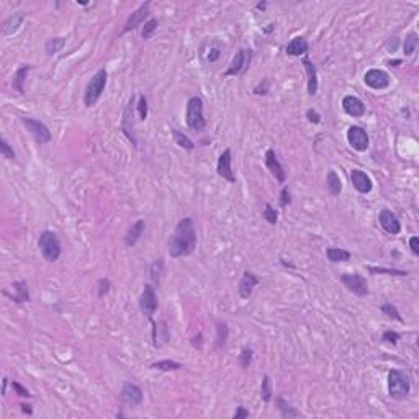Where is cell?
I'll list each match as a JSON object with an SVG mask.
<instances>
[{"label":"cell","mask_w":419,"mask_h":419,"mask_svg":"<svg viewBox=\"0 0 419 419\" xmlns=\"http://www.w3.org/2000/svg\"><path fill=\"white\" fill-rule=\"evenodd\" d=\"M277 406H278V411H280V416L283 419H293V417H298L300 416L298 411L293 408L288 401L283 400L282 396H280V398H277Z\"/></svg>","instance_id":"32"},{"label":"cell","mask_w":419,"mask_h":419,"mask_svg":"<svg viewBox=\"0 0 419 419\" xmlns=\"http://www.w3.org/2000/svg\"><path fill=\"white\" fill-rule=\"evenodd\" d=\"M2 381H4V388H2V395H5V393H7V385H9V378H7V377H4V380H2Z\"/></svg>","instance_id":"57"},{"label":"cell","mask_w":419,"mask_h":419,"mask_svg":"<svg viewBox=\"0 0 419 419\" xmlns=\"http://www.w3.org/2000/svg\"><path fill=\"white\" fill-rule=\"evenodd\" d=\"M301 64H303L306 77H308V95L314 97V95L318 93V71H316V66L313 64L310 57H303Z\"/></svg>","instance_id":"23"},{"label":"cell","mask_w":419,"mask_h":419,"mask_svg":"<svg viewBox=\"0 0 419 419\" xmlns=\"http://www.w3.org/2000/svg\"><path fill=\"white\" fill-rule=\"evenodd\" d=\"M110 288H112V282L108 280V278H100V280L97 282V297L99 298H104L107 293L110 292Z\"/></svg>","instance_id":"46"},{"label":"cell","mask_w":419,"mask_h":419,"mask_svg":"<svg viewBox=\"0 0 419 419\" xmlns=\"http://www.w3.org/2000/svg\"><path fill=\"white\" fill-rule=\"evenodd\" d=\"M378 221H380V226L383 228V230L392 234V236H396V234L401 233V223L400 219L396 218V215L393 211H390L388 208H383L380 211V216H378Z\"/></svg>","instance_id":"19"},{"label":"cell","mask_w":419,"mask_h":419,"mask_svg":"<svg viewBox=\"0 0 419 419\" xmlns=\"http://www.w3.org/2000/svg\"><path fill=\"white\" fill-rule=\"evenodd\" d=\"M252 357H254V350L251 347H244L239 354V365L242 369H249V365L252 364Z\"/></svg>","instance_id":"43"},{"label":"cell","mask_w":419,"mask_h":419,"mask_svg":"<svg viewBox=\"0 0 419 419\" xmlns=\"http://www.w3.org/2000/svg\"><path fill=\"white\" fill-rule=\"evenodd\" d=\"M66 46V38L59 36V38H49L45 43V53L46 56H56L59 51H62V48Z\"/></svg>","instance_id":"30"},{"label":"cell","mask_w":419,"mask_h":419,"mask_svg":"<svg viewBox=\"0 0 419 419\" xmlns=\"http://www.w3.org/2000/svg\"><path fill=\"white\" fill-rule=\"evenodd\" d=\"M185 123L188 130L203 131L207 126V120L203 116V100L200 97H190L185 108Z\"/></svg>","instance_id":"4"},{"label":"cell","mask_w":419,"mask_h":419,"mask_svg":"<svg viewBox=\"0 0 419 419\" xmlns=\"http://www.w3.org/2000/svg\"><path fill=\"white\" fill-rule=\"evenodd\" d=\"M197 249V230L192 218H182L167 241L169 255L174 259L190 255Z\"/></svg>","instance_id":"1"},{"label":"cell","mask_w":419,"mask_h":419,"mask_svg":"<svg viewBox=\"0 0 419 419\" xmlns=\"http://www.w3.org/2000/svg\"><path fill=\"white\" fill-rule=\"evenodd\" d=\"M342 110L349 116H354V118H360V116H364L367 112L364 102L359 97H356V95H345L342 99Z\"/></svg>","instance_id":"21"},{"label":"cell","mask_w":419,"mask_h":419,"mask_svg":"<svg viewBox=\"0 0 419 419\" xmlns=\"http://www.w3.org/2000/svg\"><path fill=\"white\" fill-rule=\"evenodd\" d=\"M251 61H252V51L251 49H239L238 53H236V56L233 57L230 68L224 71V77H230V76L238 77V76H242L249 69Z\"/></svg>","instance_id":"7"},{"label":"cell","mask_w":419,"mask_h":419,"mask_svg":"<svg viewBox=\"0 0 419 419\" xmlns=\"http://www.w3.org/2000/svg\"><path fill=\"white\" fill-rule=\"evenodd\" d=\"M347 141L350 144V148H354L359 152L367 151L369 149V144H370L367 131L362 126H357V124H354V126H350L347 130Z\"/></svg>","instance_id":"13"},{"label":"cell","mask_w":419,"mask_h":419,"mask_svg":"<svg viewBox=\"0 0 419 419\" xmlns=\"http://www.w3.org/2000/svg\"><path fill=\"white\" fill-rule=\"evenodd\" d=\"M261 398H262L264 403H269L272 400V383H270V377H269V375H264V378H262Z\"/></svg>","instance_id":"39"},{"label":"cell","mask_w":419,"mask_h":419,"mask_svg":"<svg viewBox=\"0 0 419 419\" xmlns=\"http://www.w3.org/2000/svg\"><path fill=\"white\" fill-rule=\"evenodd\" d=\"M326 187H328L329 194L333 197H339L341 192H342V180H341L339 175H337V172L333 171V169H331V171L328 172V175H326Z\"/></svg>","instance_id":"28"},{"label":"cell","mask_w":419,"mask_h":419,"mask_svg":"<svg viewBox=\"0 0 419 419\" xmlns=\"http://www.w3.org/2000/svg\"><path fill=\"white\" fill-rule=\"evenodd\" d=\"M411 392V381H409V375L400 370V369H393L388 372V396L392 400L396 401H403L409 396Z\"/></svg>","instance_id":"2"},{"label":"cell","mask_w":419,"mask_h":419,"mask_svg":"<svg viewBox=\"0 0 419 419\" xmlns=\"http://www.w3.org/2000/svg\"><path fill=\"white\" fill-rule=\"evenodd\" d=\"M417 43H419V36L416 31H409L406 35V40L403 43V51H404V56H413L416 53V48H417Z\"/></svg>","instance_id":"34"},{"label":"cell","mask_w":419,"mask_h":419,"mask_svg":"<svg viewBox=\"0 0 419 419\" xmlns=\"http://www.w3.org/2000/svg\"><path fill=\"white\" fill-rule=\"evenodd\" d=\"M341 282L349 292H352L357 297H367L369 295V283L365 277L360 274H341Z\"/></svg>","instance_id":"11"},{"label":"cell","mask_w":419,"mask_h":419,"mask_svg":"<svg viewBox=\"0 0 419 419\" xmlns=\"http://www.w3.org/2000/svg\"><path fill=\"white\" fill-rule=\"evenodd\" d=\"M266 167L270 171V174L274 175L275 180L278 183H285L286 182V172L283 166L280 164V160L277 159V154L274 149H267L266 151Z\"/></svg>","instance_id":"18"},{"label":"cell","mask_w":419,"mask_h":419,"mask_svg":"<svg viewBox=\"0 0 419 419\" xmlns=\"http://www.w3.org/2000/svg\"><path fill=\"white\" fill-rule=\"evenodd\" d=\"M364 82L369 85L370 89H373V90H385L392 80H390V76L386 74L385 71H381V69H370V71L365 72Z\"/></svg>","instance_id":"15"},{"label":"cell","mask_w":419,"mask_h":419,"mask_svg":"<svg viewBox=\"0 0 419 419\" xmlns=\"http://www.w3.org/2000/svg\"><path fill=\"white\" fill-rule=\"evenodd\" d=\"M107 80H108V72L105 69H99L93 74V77L89 80V84H87L84 90V105L87 108H92L99 102V99L102 97V93H104L107 87Z\"/></svg>","instance_id":"3"},{"label":"cell","mask_w":419,"mask_h":419,"mask_svg":"<svg viewBox=\"0 0 419 419\" xmlns=\"http://www.w3.org/2000/svg\"><path fill=\"white\" fill-rule=\"evenodd\" d=\"M262 216L264 219L269 223V224H277V219H278V211L272 207L270 203H266L264 205V211H262Z\"/></svg>","instance_id":"41"},{"label":"cell","mask_w":419,"mask_h":419,"mask_svg":"<svg viewBox=\"0 0 419 419\" xmlns=\"http://www.w3.org/2000/svg\"><path fill=\"white\" fill-rule=\"evenodd\" d=\"M12 288L15 290V295H7V297H10L12 301H15V303H28V301H31L30 292H28V285L25 280L13 282Z\"/></svg>","instance_id":"26"},{"label":"cell","mask_w":419,"mask_h":419,"mask_svg":"<svg viewBox=\"0 0 419 419\" xmlns=\"http://www.w3.org/2000/svg\"><path fill=\"white\" fill-rule=\"evenodd\" d=\"M259 283H261L259 277H257L255 274H252L251 270H246L244 274H242L239 283H238V292H239V297H241L242 300L251 298L254 288H255V286L259 285Z\"/></svg>","instance_id":"17"},{"label":"cell","mask_w":419,"mask_h":419,"mask_svg":"<svg viewBox=\"0 0 419 419\" xmlns=\"http://www.w3.org/2000/svg\"><path fill=\"white\" fill-rule=\"evenodd\" d=\"M350 180H352V185L357 190L359 194L362 195H367L372 192L373 188V182L372 179L367 175L364 171H360V169H352L350 171Z\"/></svg>","instance_id":"20"},{"label":"cell","mask_w":419,"mask_h":419,"mask_svg":"<svg viewBox=\"0 0 419 419\" xmlns=\"http://www.w3.org/2000/svg\"><path fill=\"white\" fill-rule=\"evenodd\" d=\"M290 203H292L290 190H288V187H283V188H282V192H280V207H282V208H285V207H288Z\"/></svg>","instance_id":"51"},{"label":"cell","mask_w":419,"mask_h":419,"mask_svg":"<svg viewBox=\"0 0 419 419\" xmlns=\"http://www.w3.org/2000/svg\"><path fill=\"white\" fill-rule=\"evenodd\" d=\"M182 367L183 365L180 362H175V360H157V362H152L149 365V369L163 370V372H175V370H180Z\"/></svg>","instance_id":"33"},{"label":"cell","mask_w":419,"mask_h":419,"mask_svg":"<svg viewBox=\"0 0 419 419\" xmlns=\"http://www.w3.org/2000/svg\"><path fill=\"white\" fill-rule=\"evenodd\" d=\"M308 49H310V45H308V41H306L305 36H295V38L290 40V43L286 45L285 53L288 54V56L298 57V56L306 54Z\"/></svg>","instance_id":"25"},{"label":"cell","mask_w":419,"mask_h":419,"mask_svg":"<svg viewBox=\"0 0 419 419\" xmlns=\"http://www.w3.org/2000/svg\"><path fill=\"white\" fill-rule=\"evenodd\" d=\"M326 257H328V261H331L333 264H339V262H347L350 259V252L345 251V249L333 246V247L326 249Z\"/></svg>","instance_id":"29"},{"label":"cell","mask_w":419,"mask_h":419,"mask_svg":"<svg viewBox=\"0 0 419 419\" xmlns=\"http://www.w3.org/2000/svg\"><path fill=\"white\" fill-rule=\"evenodd\" d=\"M0 154H2V156L5 159H9V160H15L17 159L15 151H13V148L9 144V141H7L5 138H0Z\"/></svg>","instance_id":"42"},{"label":"cell","mask_w":419,"mask_h":419,"mask_svg":"<svg viewBox=\"0 0 419 419\" xmlns=\"http://www.w3.org/2000/svg\"><path fill=\"white\" fill-rule=\"evenodd\" d=\"M136 110H138L139 120H141V121H144L146 118H148V113H149V110H148V99H146L144 95H139V100H138V104H136Z\"/></svg>","instance_id":"44"},{"label":"cell","mask_w":419,"mask_h":419,"mask_svg":"<svg viewBox=\"0 0 419 419\" xmlns=\"http://www.w3.org/2000/svg\"><path fill=\"white\" fill-rule=\"evenodd\" d=\"M149 2H144L138 7V9L131 13V15L128 17L126 20V23H124V28H123V31L121 35H126L130 31H133L136 30V28H139L143 23H146L148 21V15H149Z\"/></svg>","instance_id":"12"},{"label":"cell","mask_w":419,"mask_h":419,"mask_svg":"<svg viewBox=\"0 0 419 419\" xmlns=\"http://www.w3.org/2000/svg\"><path fill=\"white\" fill-rule=\"evenodd\" d=\"M228 337H230V328L224 321H216V347L218 349H223L226 342H228Z\"/></svg>","instance_id":"31"},{"label":"cell","mask_w":419,"mask_h":419,"mask_svg":"<svg viewBox=\"0 0 419 419\" xmlns=\"http://www.w3.org/2000/svg\"><path fill=\"white\" fill-rule=\"evenodd\" d=\"M385 48H386V51L388 53H396V51H398V48H400V38L398 36H392V38H390L386 43H385Z\"/></svg>","instance_id":"49"},{"label":"cell","mask_w":419,"mask_h":419,"mask_svg":"<svg viewBox=\"0 0 419 419\" xmlns=\"http://www.w3.org/2000/svg\"><path fill=\"white\" fill-rule=\"evenodd\" d=\"M38 247L41 251V255L45 257L48 262H56L62 254L61 241L54 231H48V230L43 231L38 239Z\"/></svg>","instance_id":"5"},{"label":"cell","mask_w":419,"mask_h":419,"mask_svg":"<svg viewBox=\"0 0 419 419\" xmlns=\"http://www.w3.org/2000/svg\"><path fill=\"white\" fill-rule=\"evenodd\" d=\"M120 401L124 406H130V408H136L139 404H143L144 393L141 386H138L136 383H131V381H124L120 392Z\"/></svg>","instance_id":"10"},{"label":"cell","mask_w":419,"mask_h":419,"mask_svg":"<svg viewBox=\"0 0 419 419\" xmlns=\"http://www.w3.org/2000/svg\"><path fill=\"white\" fill-rule=\"evenodd\" d=\"M234 419H242V417H249V411L244 408V406H238L236 413L233 414Z\"/></svg>","instance_id":"53"},{"label":"cell","mask_w":419,"mask_h":419,"mask_svg":"<svg viewBox=\"0 0 419 419\" xmlns=\"http://www.w3.org/2000/svg\"><path fill=\"white\" fill-rule=\"evenodd\" d=\"M144 231H146V221L144 219H138L136 223H133L128 228L126 234H124V244H126L128 247L136 246V242L141 239Z\"/></svg>","instance_id":"24"},{"label":"cell","mask_w":419,"mask_h":419,"mask_svg":"<svg viewBox=\"0 0 419 419\" xmlns=\"http://www.w3.org/2000/svg\"><path fill=\"white\" fill-rule=\"evenodd\" d=\"M157 26H159V20H157V18H149V20L144 23L143 30H141V38H143V40H151L152 35L156 33Z\"/></svg>","instance_id":"37"},{"label":"cell","mask_w":419,"mask_h":419,"mask_svg":"<svg viewBox=\"0 0 419 419\" xmlns=\"http://www.w3.org/2000/svg\"><path fill=\"white\" fill-rule=\"evenodd\" d=\"M138 303H139V310H141V313L149 321H152V314L157 310V295H156V288H154L151 283L144 285Z\"/></svg>","instance_id":"9"},{"label":"cell","mask_w":419,"mask_h":419,"mask_svg":"<svg viewBox=\"0 0 419 419\" xmlns=\"http://www.w3.org/2000/svg\"><path fill=\"white\" fill-rule=\"evenodd\" d=\"M306 118H308V121H310L311 124H319L321 123V115L316 112L314 108H308L306 110Z\"/></svg>","instance_id":"50"},{"label":"cell","mask_w":419,"mask_h":419,"mask_svg":"<svg viewBox=\"0 0 419 419\" xmlns=\"http://www.w3.org/2000/svg\"><path fill=\"white\" fill-rule=\"evenodd\" d=\"M12 390H13V392H15L18 396H21V398H31V396H33L23 385L18 383V381H15V380L12 381Z\"/></svg>","instance_id":"48"},{"label":"cell","mask_w":419,"mask_h":419,"mask_svg":"<svg viewBox=\"0 0 419 419\" xmlns=\"http://www.w3.org/2000/svg\"><path fill=\"white\" fill-rule=\"evenodd\" d=\"M367 270L370 272V274H386V275H398V277H406L408 275V272H404V270H398V269H385V267H372L369 266L367 267Z\"/></svg>","instance_id":"40"},{"label":"cell","mask_w":419,"mask_h":419,"mask_svg":"<svg viewBox=\"0 0 419 419\" xmlns=\"http://www.w3.org/2000/svg\"><path fill=\"white\" fill-rule=\"evenodd\" d=\"M223 54V45L218 40H207L200 46V57L205 64H216Z\"/></svg>","instance_id":"14"},{"label":"cell","mask_w":419,"mask_h":419,"mask_svg":"<svg viewBox=\"0 0 419 419\" xmlns=\"http://www.w3.org/2000/svg\"><path fill=\"white\" fill-rule=\"evenodd\" d=\"M400 339H401L400 333H396V331H393V329H386L385 333L381 334V341L386 342V344H393V345H396Z\"/></svg>","instance_id":"45"},{"label":"cell","mask_w":419,"mask_h":419,"mask_svg":"<svg viewBox=\"0 0 419 419\" xmlns=\"http://www.w3.org/2000/svg\"><path fill=\"white\" fill-rule=\"evenodd\" d=\"M163 274H164V259H157L151 264V280L154 285L160 283V278H163Z\"/></svg>","instance_id":"36"},{"label":"cell","mask_w":419,"mask_h":419,"mask_svg":"<svg viewBox=\"0 0 419 419\" xmlns=\"http://www.w3.org/2000/svg\"><path fill=\"white\" fill-rule=\"evenodd\" d=\"M233 154H231V149H224L221 152V156L218 157V163H216V172L221 179H224L226 182L230 183H234L236 182V175L233 172V167H231V160H233Z\"/></svg>","instance_id":"16"},{"label":"cell","mask_w":419,"mask_h":419,"mask_svg":"<svg viewBox=\"0 0 419 419\" xmlns=\"http://www.w3.org/2000/svg\"><path fill=\"white\" fill-rule=\"evenodd\" d=\"M21 406V411H23L25 414H28V416H31L33 414V409H31V404H28V403H21L20 404Z\"/></svg>","instance_id":"54"},{"label":"cell","mask_w":419,"mask_h":419,"mask_svg":"<svg viewBox=\"0 0 419 419\" xmlns=\"http://www.w3.org/2000/svg\"><path fill=\"white\" fill-rule=\"evenodd\" d=\"M135 95H131L126 107H124V112H123V118H121V131L123 135L126 136L131 144L138 148V139H136V135H135Z\"/></svg>","instance_id":"6"},{"label":"cell","mask_w":419,"mask_h":419,"mask_svg":"<svg viewBox=\"0 0 419 419\" xmlns=\"http://www.w3.org/2000/svg\"><path fill=\"white\" fill-rule=\"evenodd\" d=\"M172 131V136H174V141H175V144H179L182 149H185V151H194V148H195V144H194V141L192 139H190L187 135H183L182 131H179V130H171Z\"/></svg>","instance_id":"35"},{"label":"cell","mask_w":419,"mask_h":419,"mask_svg":"<svg viewBox=\"0 0 419 419\" xmlns=\"http://www.w3.org/2000/svg\"><path fill=\"white\" fill-rule=\"evenodd\" d=\"M270 84H272V82H270V79H269V77L262 79L261 82L254 87L252 93H254V95H267V93L270 92Z\"/></svg>","instance_id":"47"},{"label":"cell","mask_w":419,"mask_h":419,"mask_svg":"<svg viewBox=\"0 0 419 419\" xmlns=\"http://www.w3.org/2000/svg\"><path fill=\"white\" fill-rule=\"evenodd\" d=\"M26 20V13L23 12H15V13H12V15L7 17L4 21H2V36H12V35H15L21 25H23V21Z\"/></svg>","instance_id":"22"},{"label":"cell","mask_w":419,"mask_h":419,"mask_svg":"<svg viewBox=\"0 0 419 419\" xmlns=\"http://www.w3.org/2000/svg\"><path fill=\"white\" fill-rule=\"evenodd\" d=\"M21 123H23V126L28 131H30V135L33 136V139H35L36 143H40V144L51 143L53 135H51L49 128L43 121L35 120V118H28V116H23V118H21Z\"/></svg>","instance_id":"8"},{"label":"cell","mask_w":419,"mask_h":419,"mask_svg":"<svg viewBox=\"0 0 419 419\" xmlns=\"http://www.w3.org/2000/svg\"><path fill=\"white\" fill-rule=\"evenodd\" d=\"M255 9L261 10V12H264V10L267 9V2H257V4H255Z\"/></svg>","instance_id":"55"},{"label":"cell","mask_w":419,"mask_h":419,"mask_svg":"<svg viewBox=\"0 0 419 419\" xmlns=\"http://www.w3.org/2000/svg\"><path fill=\"white\" fill-rule=\"evenodd\" d=\"M401 62H403L401 59H395V61H390L388 64H390V66H392V68H398V66H400Z\"/></svg>","instance_id":"56"},{"label":"cell","mask_w":419,"mask_h":419,"mask_svg":"<svg viewBox=\"0 0 419 419\" xmlns=\"http://www.w3.org/2000/svg\"><path fill=\"white\" fill-rule=\"evenodd\" d=\"M409 247H411V251H413L414 255H419V239H417V236H413L409 239Z\"/></svg>","instance_id":"52"},{"label":"cell","mask_w":419,"mask_h":419,"mask_svg":"<svg viewBox=\"0 0 419 419\" xmlns=\"http://www.w3.org/2000/svg\"><path fill=\"white\" fill-rule=\"evenodd\" d=\"M30 69H31L30 64H23V66H20L15 72V76H13L12 87L18 93H25V80H26V76H28V72H30Z\"/></svg>","instance_id":"27"},{"label":"cell","mask_w":419,"mask_h":419,"mask_svg":"<svg viewBox=\"0 0 419 419\" xmlns=\"http://www.w3.org/2000/svg\"><path fill=\"white\" fill-rule=\"evenodd\" d=\"M380 310H381V313H383V314L386 316V318L403 323V318H401V314H400V311H398V308H396L393 303H383V305L380 306Z\"/></svg>","instance_id":"38"}]
</instances>
